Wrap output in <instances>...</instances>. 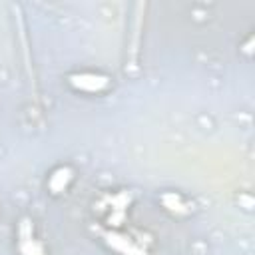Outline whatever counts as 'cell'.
I'll return each mask as SVG.
<instances>
[{
  "label": "cell",
  "mask_w": 255,
  "mask_h": 255,
  "mask_svg": "<svg viewBox=\"0 0 255 255\" xmlns=\"http://www.w3.org/2000/svg\"><path fill=\"white\" fill-rule=\"evenodd\" d=\"M70 86L78 92H88V94H98L110 86V78L104 74H94V72H80L72 74L68 78Z\"/></svg>",
  "instance_id": "obj_1"
},
{
  "label": "cell",
  "mask_w": 255,
  "mask_h": 255,
  "mask_svg": "<svg viewBox=\"0 0 255 255\" xmlns=\"http://www.w3.org/2000/svg\"><path fill=\"white\" fill-rule=\"evenodd\" d=\"M18 251L20 255H46L42 243L34 235V225L30 219H20L18 223Z\"/></svg>",
  "instance_id": "obj_2"
},
{
  "label": "cell",
  "mask_w": 255,
  "mask_h": 255,
  "mask_svg": "<svg viewBox=\"0 0 255 255\" xmlns=\"http://www.w3.org/2000/svg\"><path fill=\"white\" fill-rule=\"evenodd\" d=\"M104 239H106L108 247H112L120 255H147V251L139 243H135L131 237L122 235L118 231H106L104 233Z\"/></svg>",
  "instance_id": "obj_3"
},
{
  "label": "cell",
  "mask_w": 255,
  "mask_h": 255,
  "mask_svg": "<svg viewBox=\"0 0 255 255\" xmlns=\"http://www.w3.org/2000/svg\"><path fill=\"white\" fill-rule=\"evenodd\" d=\"M129 199L131 195L128 191H120L112 197H106V203L112 207L110 209V215H108V223L110 225H122L126 213H128V205H129Z\"/></svg>",
  "instance_id": "obj_4"
},
{
  "label": "cell",
  "mask_w": 255,
  "mask_h": 255,
  "mask_svg": "<svg viewBox=\"0 0 255 255\" xmlns=\"http://www.w3.org/2000/svg\"><path fill=\"white\" fill-rule=\"evenodd\" d=\"M72 179H74V169L68 167V165H60V167H56V169L52 171V175L48 177V189H50L54 195H58V193H62V191L68 189V185H70Z\"/></svg>",
  "instance_id": "obj_5"
},
{
  "label": "cell",
  "mask_w": 255,
  "mask_h": 255,
  "mask_svg": "<svg viewBox=\"0 0 255 255\" xmlns=\"http://www.w3.org/2000/svg\"><path fill=\"white\" fill-rule=\"evenodd\" d=\"M161 203H163V207H165L169 213H175V215H185V213H189L187 203H185L177 193H163V195H161Z\"/></svg>",
  "instance_id": "obj_6"
}]
</instances>
